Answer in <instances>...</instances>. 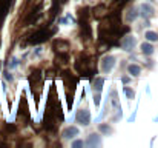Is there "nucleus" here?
Masks as SVG:
<instances>
[{
  "label": "nucleus",
  "instance_id": "nucleus-1",
  "mask_svg": "<svg viewBox=\"0 0 158 148\" xmlns=\"http://www.w3.org/2000/svg\"><path fill=\"white\" fill-rule=\"evenodd\" d=\"M54 48L58 54H66L68 49H69V43L66 40H55L54 42Z\"/></svg>",
  "mask_w": 158,
  "mask_h": 148
},
{
  "label": "nucleus",
  "instance_id": "nucleus-2",
  "mask_svg": "<svg viewBox=\"0 0 158 148\" xmlns=\"http://www.w3.org/2000/svg\"><path fill=\"white\" fill-rule=\"evenodd\" d=\"M77 120H78L81 125H88L89 120H91L89 111H86V110H80V111L77 113Z\"/></svg>",
  "mask_w": 158,
  "mask_h": 148
},
{
  "label": "nucleus",
  "instance_id": "nucleus-3",
  "mask_svg": "<svg viewBox=\"0 0 158 148\" xmlns=\"http://www.w3.org/2000/svg\"><path fill=\"white\" fill-rule=\"evenodd\" d=\"M92 14H94V17H95V19H103L106 14H107V8H106L105 5H98V6L94 9V12H92Z\"/></svg>",
  "mask_w": 158,
  "mask_h": 148
},
{
  "label": "nucleus",
  "instance_id": "nucleus-4",
  "mask_svg": "<svg viewBox=\"0 0 158 148\" xmlns=\"http://www.w3.org/2000/svg\"><path fill=\"white\" fill-rule=\"evenodd\" d=\"M64 87H66V91L71 94H74V90H75V79H69L68 76H64Z\"/></svg>",
  "mask_w": 158,
  "mask_h": 148
},
{
  "label": "nucleus",
  "instance_id": "nucleus-5",
  "mask_svg": "<svg viewBox=\"0 0 158 148\" xmlns=\"http://www.w3.org/2000/svg\"><path fill=\"white\" fill-rule=\"evenodd\" d=\"M114 66V57H105L103 59V71H109Z\"/></svg>",
  "mask_w": 158,
  "mask_h": 148
},
{
  "label": "nucleus",
  "instance_id": "nucleus-6",
  "mask_svg": "<svg viewBox=\"0 0 158 148\" xmlns=\"http://www.w3.org/2000/svg\"><path fill=\"white\" fill-rule=\"evenodd\" d=\"M77 134H78V130H77L75 127L66 128V130H64V133H63V136H64V137H74V136H77Z\"/></svg>",
  "mask_w": 158,
  "mask_h": 148
},
{
  "label": "nucleus",
  "instance_id": "nucleus-7",
  "mask_svg": "<svg viewBox=\"0 0 158 148\" xmlns=\"http://www.w3.org/2000/svg\"><path fill=\"white\" fill-rule=\"evenodd\" d=\"M127 71L131 73V76H138L141 70H140V66H138V65L132 63V65H129V66H127Z\"/></svg>",
  "mask_w": 158,
  "mask_h": 148
},
{
  "label": "nucleus",
  "instance_id": "nucleus-8",
  "mask_svg": "<svg viewBox=\"0 0 158 148\" xmlns=\"http://www.w3.org/2000/svg\"><path fill=\"white\" fill-rule=\"evenodd\" d=\"M141 51H143V54L151 56V54L154 52V47H152V45H149V43H143V45H141Z\"/></svg>",
  "mask_w": 158,
  "mask_h": 148
},
{
  "label": "nucleus",
  "instance_id": "nucleus-9",
  "mask_svg": "<svg viewBox=\"0 0 158 148\" xmlns=\"http://www.w3.org/2000/svg\"><path fill=\"white\" fill-rule=\"evenodd\" d=\"M146 39L151 40V42H155V40H158V34L154 33V31H148L146 33Z\"/></svg>",
  "mask_w": 158,
  "mask_h": 148
},
{
  "label": "nucleus",
  "instance_id": "nucleus-10",
  "mask_svg": "<svg viewBox=\"0 0 158 148\" xmlns=\"http://www.w3.org/2000/svg\"><path fill=\"white\" fill-rule=\"evenodd\" d=\"M88 12H89V9H88V8L80 9V19H81V20H86V19H88V16H89Z\"/></svg>",
  "mask_w": 158,
  "mask_h": 148
},
{
  "label": "nucleus",
  "instance_id": "nucleus-11",
  "mask_svg": "<svg viewBox=\"0 0 158 148\" xmlns=\"http://www.w3.org/2000/svg\"><path fill=\"white\" fill-rule=\"evenodd\" d=\"M102 85H103V79L98 77V79H97V83H94V90L97 88V91H100V90H102Z\"/></svg>",
  "mask_w": 158,
  "mask_h": 148
},
{
  "label": "nucleus",
  "instance_id": "nucleus-12",
  "mask_svg": "<svg viewBox=\"0 0 158 148\" xmlns=\"http://www.w3.org/2000/svg\"><path fill=\"white\" fill-rule=\"evenodd\" d=\"M143 11H146V16H152V8H149L148 5L143 6Z\"/></svg>",
  "mask_w": 158,
  "mask_h": 148
},
{
  "label": "nucleus",
  "instance_id": "nucleus-13",
  "mask_svg": "<svg viewBox=\"0 0 158 148\" xmlns=\"http://www.w3.org/2000/svg\"><path fill=\"white\" fill-rule=\"evenodd\" d=\"M100 130H102V131H105V133H110V131H112V130H110L109 127H106V125H102V127H100Z\"/></svg>",
  "mask_w": 158,
  "mask_h": 148
},
{
  "label": "nucleus",
  "instance_id": "nucleus-14",
  "mask_svg": "<svg viewBox=\"0 0 158 148\" xmlns=\"http://www.w3.org/2000/svg\"><path fill=\"white\" fill-rule=\"evenodd\" d=\"M126 94H127L129 97H134V91H131L129 88H126Z\"/></svg>",
  "mask_w": 158,
  "mask_h": 148
}]
</instances>
